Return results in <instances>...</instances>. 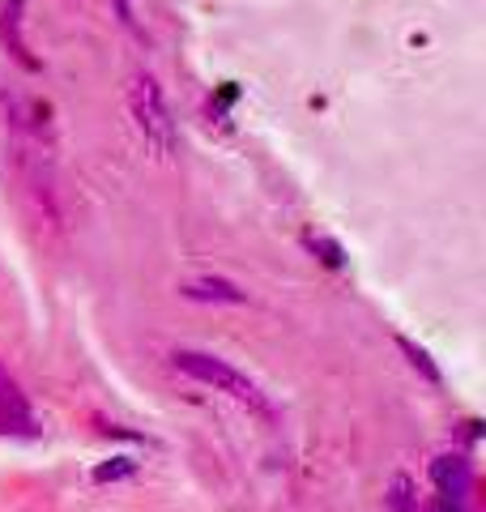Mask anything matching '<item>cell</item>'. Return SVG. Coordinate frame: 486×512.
<instances>
[{"label":"cell","instance_id":"cell-11","mask_svg":"<svg viewBox=\"0 0 486 512\" xmlns=\"http://www.w3.org/2000/svg\"><path fill=\"white\" fill-rule=\"evenodd\" d=\"M427 512H465V504L452 500V495H435V500L427 504Z\"/></svg>","mask_w":486,"mask_h":512},{"label":"cell","instance_id":"cell-2","mask_svg":"<svg viewBox=\"0 0 486 512\" xmlns=\"http://www.w3.org/2000/svg\"><path fill=\"white\" fill-rule=\"evenodd\" d=\"M128 116H133L137 133L145 141V150L154 158H171L175 154V120H171V107L162 99V90L150 73H137L128 82Z\"/></svg>","mask_w":486,"mask_h":512},{"label":"cell","instance_id":"cell-4","mask_svg":"<svg viewBox=\"0 0 486 512\" xmlns=\"http://www.w3.org/2000/svg\"><path fill=\"white\" fill-rule=\"evenodd\" d=\"M431 483L440 495H452V500H465L469 487H474V466H469L465 453H444L431 461Z\"/></svg>","mask_w":486,"mask_h":512},{"label":"cell","instance_id":"cell-7","mask_svg":"<svg viewBox=\"0 0 486 512\" xmlns=\"http://www.w3.org/2000/svg\"><path fill=\"white\" fill-rule=\"evenodd\" d=\"M397 346L405 350V359H410V363H414V367H418V372H423V376H427L431 384H440V380H444V376H440V367H435V363H431V355H427V350H423V346H418V342H410V338H397Z\"/></svg>","mask_w":486,"mask_h":512},{"label":"cell","instance_id":"cell-5","mask_svg":"<svg viewBox=\"0 0 486 512\" xmlns=\"http://www.w3.org/2000/svg\"><path fill=\"white\" fill-rule=\"evenodd\" d=\"M180 295L184 299H201V303H248V295H243L235 282H226V278H197V282L180 286Z\"/></svg>","mask_w":486,"mask_h":512},{"label":"cell","instance_id":"cell-1","mask_svg":"<svg viewBox=\"0 0 486 512\" xmlns=\"http://www.w3.org/2000/svg\"><path fill=\"white\" fill-rule=\"evenodd\" d=\"M171 363L180 367L184 376H192V380H201V384H209L214 393H226L231 402H239V406H248L252 414H261V419H273V402L265 397V389L256 384L252 376H243L239 367H231L226 359H218V355H205V350H175L171 355Z\"/></svg>","mask_w":486,"mask_h":512},{"label":"cell","instance_id":"cell-8","mask_svg":"<svg viewBox=\"0 0 486 512\" xmlns=\"http://www.w3.org/2000/svg\"><path fill=\"white\" fill-rule=\"evenodd\" d=\"M307 248H312L329 269H342V265H346V261H342V248H337L333 239H324V235H307Z\"/></svg>","mask_w":486,"mask_h":512},{"label":"cell","instance_id":"cell-9","mask_svg":"<svg viewBox=\"0 0 486 512\" xmlns=\"http://www.w3.org/2000/svg\"><path fill=\"white\" fill-rule=\"evenodd\" d=\"M388 508H393V512H418V495H414V487H410V478H397V483H393Z\"/></svg>","mask_w":486,"mask_h":512},{"label":"cell","instance_id":"cell-10","mask_svg":"<svg viewBox=\"0 0 486 512\" xmlns=\"http://www.w3.org/2000/svg\"><path fill=\"white\" fill-rule=\"evenodd\" d=\"M137 470V461H128V457H116V461H107V466L94 470V483H116V478H128Z\"/></svg>","mask_w":486,"mask_h":512},{"label":"cell","instance_id":"cell-12","mask_svg":"<svg viewBox=\"0 0 486 512\" xmlns=\"http://www.w3.org/2000/svg\"><path fill=\"white\" fill-rule=\"evenodd\" d=\"M116 13H120V22H124V26H133V30H137V18H133V5H128V0H116Z\"/></svg>","mask_w":486,"mask_h":512},{"label":"cell","instance_id":"cell-3","mask_svg":"<svg viewBox=\"0 0 486 512\" xmlns=\"http://www.w3.org/2000/svg\"><path fill=\"white\" fill-rule=\"evenodd\" d=\"M0 47H5L26 73H39V60L30 56V43L22 35V0H0Z\"/></svg>","mask_w":486,"mask_h":512},{"label":"cell","instance_id":"cell-6","mask_svg":"<svg viewBox=\"0 0 486 512\" xmlns=\"http://www.w3.org/2000/svg\"><path fill=\"white\" fill-rule=\"evenodd\" d=\"M0 414H5V419H13V423H26V419H30L22 384L5 372V363H0Z\"/></svg>","mask_w":486,"mask_h":512}]
</instances>
